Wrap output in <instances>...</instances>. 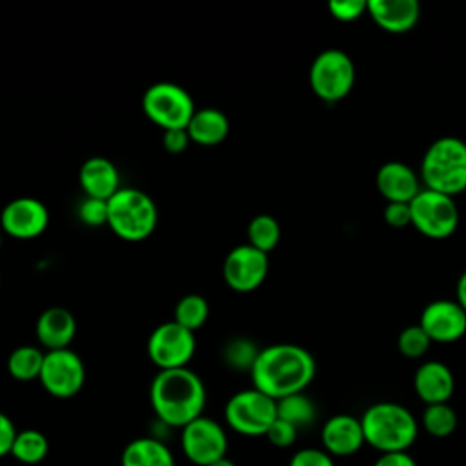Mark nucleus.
<instances>
[{"instance_id": "13", "label": "nucleus", "mask_w": 466, "mask_h": 466, "mask_svg": "<svg viewBox=\"0 0 466 466\" xmlns=\"http://www.w3.org/2000/svg\"><path fill=\"white\" fill-rule=\"evenodd\" d=\"M268 253L258 251L249 244L235 246L224 258L222 277L237 293L255 291L268 277Z\"/></svg>"}, {"instance_id": "35", "label": "nucleus", "mask_w": 466, "mask_h": 466, "mask_svg": "<svg viewBox=\"0 0 466 466\" xmlns=\"http://www.w3.org/2000/svg\"><path fill=\"white\" fill-rule=\"evenodd\" d=\"M289 466H335V462L326 450L304 448L293 453Z\"/></svg>"}, {"instance_id": "42", "label": "nucleus", "mask_w": 466, "mask_h": 466, "mask_svg": "<svg viewBox=\"0 0 466 466\" xmlns=\"http://www.w3.org/2000/svg\"><path fill=\"white\" fill-rule=\"evenodd\" d=\"M0 246H2V231H0Z\"/></svg>"}, {"instance_id": "15", "label": "nucleus", "mask_w": 466, "mask_h": 466, "mask_svg": "<svg viewBox=\"0 0 466 466\" xmlns=\"http://www.w3.org/2000/svg\"><path fill=\"white\" fill-rule=\"evenodd\" d=\"M419 326L431 342H455L466 333V311L457 300L439 299L422 309Z\"/></svg>"}, {"instance_id": "11", "label": "nucleus", "mask_w": 466, "mask_h": 466, "mask_svg": "<svg viewBox=\"0 0 466 466\" xmlns=\"http://www.w3.org/2000/svg\"><path fill=\"white\" fill-rule=\"evenodd\" d=\"M180 444L186 459L197 466H211L228 453L226 430L220 422L204 415L182 428Z\"/></svg>"}, {"instance_id": "9", "label": "nucleus", "mask_w": 466, "mask_h": 466, "mask_svg": "<svg viewBox=\"0 0 466 466\" xmlns=\"http://www.w3.org/2000/svg\"><path fill=\"white\" fill-rule=\"evenodd\" d=\"M410 211L415 229L433 240L451 237L459 226V209L453 197L426 187L410 202Z\"/></svg>"}, {"instance_id": "29", "label": "nucleus", "mask_w": 466, "mask_h": 466, "mask_svg": "<svg viewBox=\"0 0 466 466\" xmlns=\"http://www.w3.org/2000/svg\"><path fill=\"white\" fill-rule=\"evenodd\" d=\"M422 426L431 437H448L457 428V413L448 404H428L422 413Z\"/></svg>"}, {"instance_id": "4", "label": "nucleus", "mask_w": 466, "mask_h": 466, "mask_svg": "<svg viewBox=\"0 0 466 466\" xmlns=\"http://www.w3.org/2000/svg\"><path fill=\"white\" fill-rule=\"evenodd\" d=\"M420 178L426 189L448 197L466 191V142L457 137L431 142L420 162Z\"/></svg>"}, {"instance_id": "24", "label": "nucleus", "mask_w": 466, "mask_h": 466, "mask_svg": "<svg viewBox=\"0 0 466 466\" xmlns=\"http://www.w3.org/2000/svg\"><path fill=\"white\" fill-rule=\"evenodd\" d=\"M46 351L36 346L24 344L15 348L7 357V371L15 380L29 382L40 377Z\"/></svg>"}, {"instance_id": "21", "label": "nucleus", "mask_w": 466, "mask_h": 466, "mask_svg": "<svg viewBox=\"0 0 466 466\" xmlns=\"http://www.w3.org/2000/svg\"><path fill=\"white\" fill-rule=\"evenodd\" d=\"M78 182L86 197L109 200L120 189L116 166L106 157H91L78 169Z\"/></svg>"}, {"instance_id": "32", "label": "nucleus", "mask_w": 466, "mask_h": 466, "mask_svg": "<svg viewBox=\"0 0 466 466\" xmlns=\"http://www.w3.org/2000/svg\"><path fill=\"white\" fill-rule=\"evenodd\" d=\"M107 200L102 198H93V197H84V200L78 204V218L86 226H104L107 224Z\"/></svg>"}, {"instance_id": "5", "label": "nucleus", "mask_w": 466, "mask_h": 466, "mask_svg": "<svg viewBox=\"0 0 466 466\" xmlns=\"http://www.w3.org/2000/svg\"><path fill=\"white\" fill-rule=\"evenodd\" d=\"M107 209L109 229L127 242H140L151 237L158 222L155 200L137 187H120L107 200Z\"/></svg>"}, {"instance_id": "34", "label": "nucleus", "mask_w": 466, "mask_h": 466, "mask_svg": "<svg viewBox=\"0 0 466 466\" xmlns=\"http://www.w3.org/2000/svg\"><path fill=\"white\" fill-rule=\"evenodd\" d=\"M297 433L299 430L293 424L277 417L264 437H268V441L277 448H289L297 441Z\"/></svg>"}, {"instance_id": "6", "label": "nucleus", "mask_w": 466, "mask_h": 466, "mask_svg": "<svg viewBox=\"0 0 466 466\" xmlns=\"http://www.w3.org/2000/svg\"><path fill=\"white\" fill-rule=\"evenodd\" d=\"M142 109L144 115L164 131L186 129L197 111L191 95L173 82L151 84L144 91Z\"/></svg>"}, {"instance_id": "3", "label": "nucleus", "mask_w": 466, "mask_h": 466, "mask_svg": "<svg viewBox=\"0 0 466 466\" xmlns=\"http://www.w3.org/2000/svg\"><path fill=\"white\" fill-rule=\"evenodd\" d=\"M364 442L380 453L406 451L417 439V420L397 402H375L360 417Z\"/></svg>"}, {"instance_id": "14", "label": "nucleus", "mask_w": 466, "mask_h": 466, "mask_svg": "<svg viewBox=\"0 0 466 466\" xmlns=\"http://www.w3.org/2000/svg\"><path fill=\"white\" fill-rule=\"evenodd\" d=\"M49 224L46 204L33 197H18L7 202L0 213V228L13 238L31 240L40 237Z\"/></svg>"}, {"instance_id": "16", "label": "nucleus", "mask_w": 466, "mask_h": 466, "mask_svg": "<svg viewBox=\"0 0 466 466\" xmlns=\"http://www.w3.org/2000/svg\"><path fill=\"white\" fill-rule=\"evenodd\" d=\"M320 439L331 457L353 455L366 444L360 419L346 413L329 417L320 430Z\"/></svg>"}, {"instance_id": "33", "label": "nucleus", "mask_w": 466, "mask_h": 466, "mask_svg": "<svg viewBox=\"0 0 466 466\" xmlns=\"http://www.w3.org/2000/svg\"><path fill=\"white\" fill-rule=\"evenodd\" d=\"M328 7L335 20L353 22L368 11V2H364V0H331Z\"/></svg>"}, {"instance_id": "12", "label": "nucleus", "mask_w": 466, "mask_h": 466, "mask_svg": "<svg viewBox=\"0 0 466 466\" xmlns=\"http://www.w3.org/2000/svg\"><path fill=\"white\" fill-rule=\"evenodd\" d=\"M38 380L56 399L75 397L86 382L84 360L69 348L46 351Z\"/></svg>"}, {"instance_id": "10", "label": "nucleus", "mask_w": 466, "mask_h": 466, "mask_svg": "<svg viewBox=\"0 0 466 466\" xmlns=\"http://www.w3.org/2000/svg\"><path fill=\"white\" fill-rule=\"evenodd\" d=\"M147 357L158 370L187 368L197 350L195 333L175 320L157 326L147 339Z\"/></svg>"}, {"instance_id": "39", "label": "nucleus", "mask_w": 466, "mask_h": 466, "mask_svg": "<svg viewBox=\"0 0 466 466\" xmlns=\"http://www.w3.org/2000/svg\"><path fill=\"white\" fill-rule=\"evenodd\" d=\"M373 466H417V462L408 451H391V453H380V457L373 462Z\"/></svg>"}, {"instance_id": "31", "label": "nucleus", "mask_w": 466, "mask_h": 466, "mask_svg": "<svg viewBox=\"0 0 466 466\" xmlns=\"http://www.w3.org/2000/svg\"><path fill=\"white\" fill-rule=\"evenodd\" d=\"M431 340L430 337L426 335V331L415 324V326H408L400 331L399 339H397V346H399V351L408 357V359H419L422 357L428 348H430Z\"/></svg>"}, {"instance_id": "22", "label": "nucleus", "mask_w": 466, "mask_h": 466, "mask_svg": "<svg viewBox=\"0 0 466 466\" xmlns=\"http://www.w3.org/2000/svg\"><path fill=\"white\" fill-rule=\"evenodd\" d=\"M191 142L198 146H217L229 133L228 116L215 107L197 109L186 127Z\"/></svg>"}, {"instance_id": "41", "label": "nucleus", "mask_w": 466, "mask_h": 466, "mask_svg": "<svg viewBox=\"0 0 466 466\" xmlns=\"http://www.w3.org/2000/svg\"><path fill=\"white\" fill-rule=\"evenodd\" d=\"M211 466H237L231 459H228V457H224V459H220V461H217V462H213Z\"/></svg>"}, {"instance_id": "23", "label": "nucleus", "mask_w": 466, "mask_h": 466, "mask_svg": "<svg viewBox=\"0 0 466 466\" xmlns=\"http://www.w3.org/2000/svg\"><path fill=\"white\" fill-rule=\"evenodd\" d=\"M122 466H175L171 450L155 437H138L126 444Z\"/></svg>"}, {"instance_id": "37", "label": "nucleus", "mask_w": 466, "mask_h": 466, "mask_svg": "<svg viewBox=\"0 0 466 466\" xmlns=\"http://www.w3.org/2000/svg\"><path fill=\"white\" fill-rule=\"evenodd\" d=\"M191 138L186 129H167L162 133V146L167 153L178 155L187 149Z\"/></svg>"}, {"instance_id": "17", "label": "nucleus", "mask_w": 466, "mask_h": 466, "mask_svg": "<svg viewBox=\"0 0 466 466\" xmlns=\"http://www.w3.org/2000/svg\"><path fill=\"white\" fill-rule=\"evenodd\" d=\"M375 182H377L379 193L388 202L410 204L422 189L419 175L410 166L399 160H390L382 164L377 171Z\"/></svg>"}, {"instance_id": "19", "label": "nucleus", "mask_w": 466, "mask_h": 466, "mask_svg": "<svg viewBox=\"0 0 466 466\" xmlns=\"http://www.w3.org/2000/svg\"><path fill=\"white\" fill-rule=\"evenodd\" d=\"M413 388L420 400L428 404L448 402L455 390V379L451 370L439 360H428L420 364L413 377Z\"/></svg>"}, {"instance_id": "25", "label": "nucleus", "mask_w": 466, "mask_h": 466, "mask_svg": "<svg viewBox=\"0 0 466 466\" xmlns=\"http://www.w3.org/2000/svg\"><path fill=\"white\" fill-rule=\"evenodd\" d=\"M277 417L293 424L297 430L311 426L317 419L313 400L302 393H293L277 400Z\"/></svg>"}, {"instance_id": "27", "label": "nucleus", "mask_w": 466, "mask_h": 466, "mask_svg": "<svg viewBox=\"0 0 466 466\" xmlns=\"http://www.w3.org/2000/svg\"><path fill=\"white\" fill-rule=\"evenodd\" d=\"M208 317H209V304L202 295H197V293L184 295L177 302L175 313H173V320L193 333L206 324Z\"/></svg>"}, {"instance_id": "28", "label": "nucleus", "mask_w": 466, "mask_h": 466, "mask_svg": "<svg viewBox=\"0 0 466 466\" xmlns=\"http://www.w3.org/2000/svg\"><path fill=\"white\" fill-rule=\"evenodd\" d=\"M280 240V226L271 215H257L248 224V244L262 253H269Z\"/></svg>"}, {"instance_id": "38", "label": "nucleus", "mask_w": 466, "mask_h": 466, "mask_svg": "<svg viewBox=\"0 0 466 466\" xmlns=\"http://www.w3.org/2000/svg\"><path fill=\"white\" fill-rule=\"evenodd\" d=\"M15 437H16V428L13 420L4 411H0V457L11 455Z\"/></svg>"}, {"instance_id": "2", "label": "nucleus", "mask_w": 466, "mask_h": 466, "mask_svg": "<svg viewBox=\"0 0 466 466\" xmlns=\"http://www.w3.org/2000/svg\"><path fill=\"white\" fill-rule=\"evenodd\" d=\"M149 402L160 422L184 428L202 415L206 388L202 379L189 368L158 370L149 386Z\"/></svg>"}, {"instance_id": "7", "label": "nucleus", "mask_w": 466, "mask_h": 466, "mask_svg": "<svg viewBox=\"0 0 466 466\" xmlns=\"http://www.w3.org/2000/svg\"><path fill=\"white\" fill-rule=\"evenodd\" d=\"M228 426L246 437L266 435L277 419V400L257 388L237 391L224 408Z\"/></svg>"}, {"instance_id": "8", "label": "nucleus", "mask_w": 466, "mask_h": 466, "mask_svg": "<svg viewBox=\"0 0 466 466\" xmlns=\"http://www.w3.org/2000/svg\"><path fill=\"white\" fill-rule=\"evenodd\" d=\"M355 84V66L348 53L326 49L319 53L309 67V86L324 102L342 100Z\"/></svg>"}, {"instance_id": "20", "label": "nucleus", "mask_w": 466, "mask_h": 466, "mask_svg": "<svg viewBox=\"0 0 466 466\" xmlns=\"http://www.w3.org/2000/svg\"><path fill=\"white\" fill-rule=\"evenodd\" d=\"M40 346L47 351L66 350L76 333V320L73 313L62 306H51L44 309L35 326Z\"/></svg>"}, {"instance_id": "18", "label": "nucleus", "mask_w": 466, "mask_h": 466, "mask_svg": "<svg viewBox=\"0 0 466 466\" xmlns=\"http://www.w3.org/2000/svg\"><path fill=\"white\" fill-rule=\"evenodd\" d=\"M366 13L386 33L402 35L417 25L420 5L415 0H370Z\"/></svg>"}, {"instance_id": "36", "label": "nucleus", "mask_w": 466, "mask_h": 466, "mask_svg": "<svg viewBox=\"0 0 466 466\" xmlns=\"http://www.w3.org/2000/svg\"><path fill=\"white\" fill-rule=\"evenodd\" d=\"M384 220L391 228H404L411 224L410 204L406 202H388L384 208Z\"/></svg>"}, {"instance_id": "1", "label": "nucleus", "mask_w": 466, "mask_h": 466, "mask_svg": "<svg viewBox=\"0 0 466 466\" xmlns=\"http://www.w3.org/2000/svg\"><path fill=\"white\" fill-rule=\"evenodd\" d=\"M313 355L297 344H271L258 351L251 368L253 388L279 400L302 393L315 377Z\"/></svg>"}, {"instance_id": "26", "label": "nucleus", "mask_w": 466, "mask_h": 466, "mask_svg": "<svg viewBox=\"0 0 466 466\" xmlns=\"http://www.w3.org/2000/svg\"><path fill=\"white\" fill-rule=\"evenodd\" d=\"M49 442L47 437L33 428L16 431L11 455L22 464H38L47 457Z\"/></svg>"}, {"instance_id": "30", "label": "nucleus", "mask_w": 466, "mask_h": 466, "mask_svg": "<svg viewBox=\"0 0 466 466\" xmlns=\"http://www.w3.org/2000/svg\"><path fill=\"white\" fill-rule=\"evenodd\" d=\"M258 348L248 340V339H233L224 346V360L228 366L235 370H248L251 371L257 357H258Z\"/></svg>"}, {"instance_id": "40", "label": "nucleus", "mask_w": 466, "mask_h": 466, "mask_svg": "<svg viewBox=\"0 0 466 466\" xmlns=\"http://www.w3.org/2000/svg\"><path fill=\"white\" fill-rule=\"evenodd\" d=\"M457 302L466 311V269L461 273L457 280Z\"/></svg>"}]
</instances>
